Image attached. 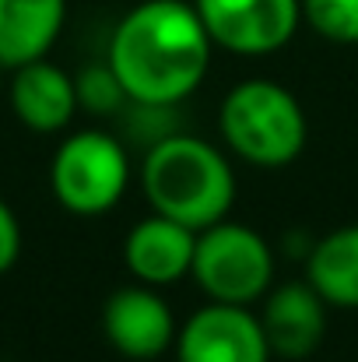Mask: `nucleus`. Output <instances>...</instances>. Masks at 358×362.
I'll return each mask as SVG.
<instances>
[{
    "instance_id": "f257e3e1",
    "label": "nucleus",
    "mask_w": 358,
    "mask_h": 362,
    "mask_svg": "<svg viewBox=\"0 0 358 362\" xmlns=\"http://www.w3.org/2000/svg\"><path fill=\"white\" fill-rule=\"evenodd\" d=\"M211 35L186 0H144L113 28L106 64L130 103L176 106L201 88L211 67Z\"/></svg>"
},
{
    "instance_id": "f03ea898",
    "label": "nucleus",
    "mask_w": 358,
    "mask_h": 362,
    "mask_svg": "<svg viewBox=\"0 0 358 362\" xmlns=\"http://www.w3.org/2000/svg\"><path fill=\"white\" fill-rule=\"evenodd\" d=\"M141 187L151 211L176 218L193 233L229 218L236 204L232 162L197 134H165L148 144Z\"/></svg>"
},
{
    "instance_id": "7ed1b4c3",
    "label": "nucleus",
    "mask_w": 358,
    "mask_h": 362,
    "mask_svg": "<svg viewBox=\"0 0 358 362\" xmlns=\"http://www.w3.org/2000/svg\"><path fill=\"white\" fill-rule=\"evenodd\" d=\"M222 137L242 162L256 169L292 165L309 137L302 103L278 81L249 78L222 99Z\"/></svg>"
},
{
    "instance_id": "20e7f679",
    "label": "nucleus",
    "mask_w": 358,
    "mask_h": 362,
    "mask_svg": "<svg viewBox=\"0 0 358 362\" xmlns=\"http://www.w3.org/2000/svg\"><path fill=\"white\" fill-rule=\"evenodd\" d=\"M130 187V155L106 130L67 134L49 162V190L64 211L95 218L113 211Z\"/></svg>"
},
{
    "instance_id": "39448f33",
    "label": "nucleus",
    "mask_w": 358,
    "mask_h": 362,
    "mask_svg": "<svg viewBox=\"0 0 358 362\" xmlns=\"http://www.w3.org/2000/svg\"><path fill=\"white\" fill-rule=\"evenodd\" d=\"M190 274L208 299L249 306L274 285V250L256 229L222 218L197 233Z\"/></svg>"
},
{
    "instance_id": "423d86ee",
    "label": "nucleus",
    "mask_w": 358,
    "mask_h": 362,
    "mask_svg": "<svg viewBox=\"0 0 358 362\" xmlns=\"http://www.w3.org/2000/svg\"><path fill=\"white\" fill-rule=\"evenodd\" d=\"M211 42L236 57H270L292 42L302 0H193Z\"/></svg>"
},
{
    "instance_id": "0eeeda50",
    "label": "nucleus",
    "mask_w": 358,
    "mask_h": 362,
    "mask_svg": "<svg viewBox=\"0 0 358 362\" xmlns=\"http://www.w3.org/2000/svg\"><path fill=\"white\" fill-rule=\"evenodd\" d=\"M176 362H270L260 317L249 306L208 303L176 331Z\"/></svg>"
},
{
    "instance_id": "6e6552de",
    "label": "nucleus",
    "mask_w": 358,
    "mask_h": 362,
    "mask_svg": "<svg viewBox=\"0 0 358 362\" xmlns=\"http://www.w3.org/2000/svg\"><path fill=\"white\" fill-rule=\"evenodd\" d=\"M176 317L155 285H123L102 306V334L123 359L151 362L176 345Z\"/></svg>"
},
{
    "instance_id": "1a4fd4ad",
    "label": "nucleus",
    "mask_w": 358,
    "mask_h": 362,
    "mask_svg": "<svg viewBox=\"0 0 358 362\" xmlns=\"http://www.w3.org/2000/svg\"><path fill=\"white\" fill-rule=\"evenodd\" d=\"M327 303L309 281H288V285H270L263 296L260 327L267 334L270 356L288 362L309 359L323 338H327Z\"/></svg>"
},
{
    "instance_id": "9d476101",
    "label": "nucleus",
    "mask_w": 358,
    "mask_h": 362,
    "mask_svg": "<svg viewBox=\"0 0 358 362\" xmlns=\"http://www.w3.org/2000/svg\"><path fill=\"white\" fill-rule=\"evenodd\" d=\"M193 250H197V233L176 218L151 215L137 222L126 240H123V264L126 271L155 288L176 285L179 278L190 274L193 267Z\"/></svg>"
},
{
    "instance_id": "9b49d317",
    "label": "nucleus",
    "mask_w": 358,
    "mask_h": 362,
    "mask_svg": "<svg viewBox=\"0 0 358 362\" xmlns=\"http://www.w3.org/2000/svg\"><path fill=\"white\" fill-rule=\"evenodd\" d=\"M7 103H11L14 117L32 134H60L71 127L74 113L81 110L74 78L64 67L49 64L46 57L11 71Z\"/></svg>"
},
{
    "instance_id": "f8f14e48",
    "label": "nucleus",
    "mask_w": 358,
    "mask_h": 362,
    "mask_svg": "<svg viewBox=\"0 0 358 362\" xmlns=\"http://www.w3.org/2000/svg\"><path fill=\"white\" fill-rule=\"evenodd\" d=\"M67 0H0V67L14 71L42 60L60 39Z\"/></svg>"
},
{
    "instance_id": "ddd939ff",
    "label": "nucleus",
    "mask_w": 358,
    "mask_h": 362,
    "mask_svg": "<svg viewBox=\"0 0 358 362\" xmlns=\"http://www.w3.org/2000/svg\"><path fill=\"white\" fill-rule=\"evenodd\" d=\"M306 281L330 310H358V226H341L313 246Z\"/></svg>"
},
{
    "instance_id": "4468645a",
    "label": "nucleus",
    "mask_w": 358,
    "mask_h": 362,
    "mask_svg": "<svg viewBox=\"0 0 358 362\" xmlns=\"http://www.w3.org/2000/svg\"><path fill=\"white\" fill-rule=\"evenodd\" d=\"M74 85H78V106L95 117H113L123 106H130V95L109 64H88L74 78Z\"/></svg>"
},
{
    "instance_id": "2eb2a0df",
    "label": "nucleus",
    "mask_w": 358,
    "mask_h": 362,
    "mask_svg": "<svg viewBox=\"0 0 358 362\" xmlns=\"http://www.w3.org/2000/svg\"><path fill=\"white\" fill-rule=\"evenodd\" d=\"M302 18L330 42H358V0H302Z\"/></svg>"
},
{
    "instance_id": "dca6fc26",
    "label": "nucleus",
    "mask_w": 358,
    "mask_h": 362,
    "mask_svg": "<svg viewBox=\"0 0 358 362\" xmlns=\"http://www.w3.org/2000/svg\"><path fill=\"white\" fill-rule=\"evenodd\" d=\"M21 257V226L11 204L0 197V274H7Z\"/></svg>"
},
{
    "instance_id": "f3484780",
    "label": "nucleus",
    "mask_w": 358,
    "mask_h": 362,
    "mask_svg": "<svg viewBox=\"0 0 358 362\" xmlns=\"http://www.w3.org/2000/svg\"><path fill=\"white\" fill-rule=\"evenodd\" d=\"M0 95H4V67H0Z\"/></svg>"
}]
</instances>
